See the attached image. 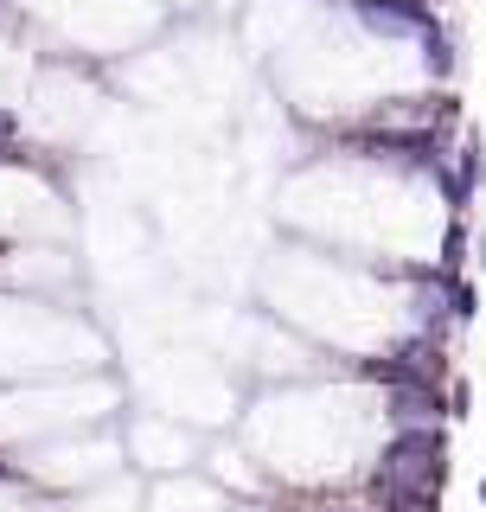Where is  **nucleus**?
I'll return each instance as SVG.
<instances>
[{"label":"nucleus","mask_w":486,"mask_h":512,"mask_svg":"<svg viewBox=\"0 0 486 512\" xmlns=\"http://www.w3.org/2000/svg\"><path fill=\"white\" fill-rule=\"evenodd\" d=\"M455 180L467 186V199H480V186H486V128H480V122H467V128H461V148H455Z\"/></svg>","instance_id":"20e7f679"},{"label":"nucleus","mask_w":486,"mask_h":512,"mask_svg":"<svg viewBox=\"0 0 486 512\" xmlns=\"http://www.w3.org/2000/svg\"><path fill=\"white\" fill-rule=\"evenodd\" d=\"M442 314H448V327H474V320H480V282L474 276H448L442 282Z\"/></svg>","instance_id":"423d86ee"},{"label":"nucleus","mask_w":486,"mask_h":512,"mask_svg":"<svg viewBox=\"0 0 486 512\" xmlns=\"http://www.w3.org/2000/svg\"><path fill=\"white\" fill-rule=\"evenodd\" d=\"M224 512H269V506H224Z\"/></svg>","instance_id":"6e6552de"},{"label":"nucleus","mask_w":486,"mask_h":512,"mask_svg":"<svg viewBox=\"0 0 486 512\" xmlns=\"http://www.w3.org/2000/svg\"><path fill=\"white\" fill-rule=\"evenodd\" d=\"M224 506H237V500H231V493H224L205 468L154 474L148 487H141V512H224Z\"/></svg>","instance_id":"f03ea898"},{"label":"nucleus","mask_w":486,"mask_h":512,"mask_svg":"<svg viewBox=\"0 0 486 512\" xmlns=\"http://www.w3.org/2000/svg\"><path fill=\"white\" fill-rule=\"evenodd\" d=\"M45 512H141V480L135 474H109L96 487H77V493H58V500H39Z\"/></svg>","instance_id":"7ed1b4c3"},{"label":"nucleus","mask_w":486,"mask_h":512,"mask_svg":"<svg viewBox=\"0 0 486 512\" xmlns=\"http://www.w3.org/2000/svg\"><path fill=\"white\" fill-rule=\"evenodd\" d=\"M474 500H480V506H486V480H480V487H474Z\"/></svg>","instance_id":"1a4fd4ad"},{"label":"nucleus","mask_w":486,"mask_h":512,"mask_svg":"<svg viewBox=\"0 0 486 512\" xmlns=\"http://www.w3.org/2000/svg\"><path fill=\"white\" fill-rule=\"evenodd\" d=\"M122 461L154 480V474H186V468H199L205 448H199V436H186V429H173V423H148V416H135V423L122 429Z\"/></svg>","instance_id":"f257e3e1"},{"label":"nucleus","mask_w":486,"mask_h":512,"mask_svg":"<svg viewBox=\"0 0 486 512\" xmlns=\"http://www.w3.org/2000/svg\"><path fill=\"white\" fill-rule=\"evenodd\" d=\"M20 135H26V116L13 103H0V148H20Z\"/></svg>","instance_id":"0eeeda50"},{"label":"nucleus","mask_w":486,"mask_h":512,"mask_svg":"<svg viewBox=\"0 0 486 512\" xmlns=\"http://www.w3.org/2000/svg\"><path fill=\"white\" fill-rule=\"evenodd\" d=\"M467 250H474L467 218H442V237H435V269H442V276H467Z\"/></svg>","instance_id":"39448f33"}]
</instances>
